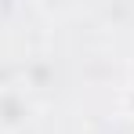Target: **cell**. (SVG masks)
Wrapping results in <instances>:
<instances>
[{
  "label": "cell",
  "instance_id": "1",
  "mask_svg": "<svg viewBox=\"0 0 134 134\" xmlns=\"http://www.w3.org/2000/svg\"><path fill=\"white\" fill-rule=\"evenodd\" d=\"M29 120V102L22 91L15 87H0V134H15L25 127Z\"/></svg>",
  "mask_w": 134,
  "mask_h": 134
},
{
  "label": "cell",
  "instance_id": "2",
  "mask_svg": "<svg viewBox=\"0 0 134 134\" xmlns=\"http://www.w3.org/2000/svg\"><path fill=\"white\" fill-rule=\"evenodd\" d=\"M120 112L134 120V87H123V91H120Z\"/></svg>",
  "mask_w": 134,
  "mask_h": 134
}]
</instances>
